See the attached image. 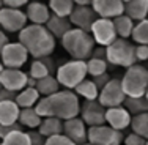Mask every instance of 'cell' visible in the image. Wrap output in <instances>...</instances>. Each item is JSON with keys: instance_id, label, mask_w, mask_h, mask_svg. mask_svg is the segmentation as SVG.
Returning <instances> with one entry per match:
<instances>
[{"instance_id": "obj_1", "label": "cell", "mask_w": 148, "mask_h": 145, "mask_svg": "<svg viewBox=\"0 0 148 145\" xmlns=\"http://www.w3.org/2000/svg\"><path fill=\"white\" fill-rule=\"evenodd\" d=\"M35 112L41 118L55 117L62 122L76 118L80 111V101L71 90H60L46 98H40L35 104Z\"/></svg>"}, {"instance_id": "obj_2", "label": "cell", "mask_w": 148, "mask_h": 145, "mask_svg": "<svg viewBox=\"0 0 148 145\" xmlns=\"http://www.w3.org/2000/svg\"><path fill=\"white\" fill-rule=\"evenodd\" d=\"M19 44L24 46L27 54L32 57H47L55 49V38L47 32L44 25H25L19 32Z\"/></svg>"}, {"instance_id": "obj_3", "label": "cell", "mask_w": 148, "mask_h": 145, "mask_svg": "<svg viewBox=\"0 0 148 145\" xmlns=\"http://www.w3.org/2000/svg\"><path fill=\"white\" fill-rule=\"evenodd\" d=\"M62 46L73 57V60L87 62L95 49V41L90 33L79 29H71L62 38Z\"/></svg>"}, {"instance_id": "obj_4", "label": "cell", "mask_w": 148, "mask_h": 145, "mask_svg": "<svg viewBox=\"0 0 148 145\" xmlns=\"http://www.w3.org/2000/svg\"><path fill=\"white\" fill-rule=\"evenodd\" d=\"M121 90L126 98H140L147 95L148 69L143 65H132L126 68L125 76L120 79Z\"/></svg>"}, {"instance_id": "obj_5", "label": "cell", "mask_w": 148, "mask_h": 145, "mask_svg": "<svg viewBox=\"0 0 148 145\" xmlns=\"http://www.w3.org/2000/svg\"><path fill=\"white\" fill-rule=\"evenodd\" d=\"M55 79H57L58 85H63L66 90H74L82 80L87 79V68L85 62H79V60H69V62L63 63L55 69Z\"/></svg>"}, {"instance_id": "obj_6", "label": "cell", "mask_w": 148, "mask_h": 145, "mask_svg": "<svg viewBox=\"0 0 148 145\" xmlns=\"http://www.w3.org/2000/svg\"><path fill=\"white\" fill-rule=\"evenodd\" d=\"M134 47H136V44H132L131 41L117 38L110 46L106 47V62H107V65L123 66V68H129V66L136 65Z\"/></svg>"}, {"instance_id": "obj_7", "label": "cell", "mask_w": 148, "mask_h": 145, "mask_svg": "<svg viewBox=\"0 0 148 145\" xmlns=\"http://www.w3.org/2000/svg\"><path fill=\"white\" fill-rule=\"evenodd\" d=\"M87 142L91 145H121L123 133L109 128L107 125L93 126L87 129Z\"/></svg>"}, {"instance_id": "obj_8", "label": "cell", "mask_w": 148, "mask_h": 145, "mask_svg": "<svg viewBox=\"0 0 148 145\" xmlns=\"http://www.w3.org/2000/svg\"><path fill=\"white\" fill-rule=\"evenodd\" d=\"M125 93L121 90L120 79H110L104 85V88L98 95V102L104 109H112V107H120L125 102Z\"/></svg>"}, {"instance_id": "obj_9", "label": "cell", "mask_w": 148, "mask_h": 145, "mask_svg": "<svg viewBox=\"0 0 148 145\" xmlns=\"http://www.w3.org/2000/svg\"><path fill=\"white\" fill-rule=\"evenodd\" d=\"M27 60H29V54L19 43H8L0 54V62L3 68L10 69H21Z\"/></svg>"}, {"instance_id": "obj_10", "label": "cell", "mask_w": 148, "mask_h": 145, "mask_svg": "<svg viewBox=\"0 0 148 145\" xmlns=\"http://www.w3.org/2000/svg\"><path fill=\"white\" fill-rule=\"evenodd\" d=\"M90 35L95 41V46L98 44L99 47H107L117 40V33H115L114 24H112L110 19L98 17L90 29Z\"/></svg>"}, {"instance_id": "obj_11", "label": "cell", "mask_w": 148, "mask_h": 145, "mask_svg": "<svg viewBox=\"0 0 148 145\" xmlns=\"http://www.w3.org/2000/svg\"><path fill=\"white\" fill-rule=\"evenodd\" d=\"M27 25V16L22 10H11L3 6L0 10V30L5 33H16Z\"/></svg>"}, {"instance_id": "obj_12", "label": "cell", "mask_w": 148, "mask_h": 145, "mask_svg": "<svg viewBox=\"0 0 148 145\" xmlns=\"http://www.w3.org/2000/svg\"><path fill=\"white\" fill-rule=\"evenodd\" d=\"M79 114H80V120L85 123L87 128L106 125L104 122L106 109L98 101H84V104H80Z\"/></svg>"}, {"instance_id": "obj_13", "label": "cell", "mask_w": 148, "mask_h": 145, "mask_svg": "<svg viewBox=\"0 0 148 145\" xmlns=\"http://www.w3.org/2000/svg\"><path fill=\"white\" fill-rule=\"evenodd\" d=\"M96 19H98V16L95 14V11L91 10L90 5H87V6L74 5L71 14L68 17L73 29H79L82 32H87V33H90V29Z\"/></svg>"}, {"instance_id": "obj_14", "label": "cell", "mask_w": 148, "mask_h": 145, "mask_svg": "<svg viewBox=\"0 0 148 145\" xmlns=\"http://www.w3.org/2000/svg\"><path fill=\"white\" fill-rule=\"evenodd\" d=\"M27 73H24L22 69H10L5 68L0 74V85L5 90L19 93L21 90H24L27 85Z\"/></svg>"}, {"instance_id": "obj_15", "label": "cell", "mask_w": 148, "mask_h": 145, "mask_svg": "<svg viewBox=\"0 0 148 145\" xmlns=\"http://www.w3.org/2000/svg\"><path fill=\"white\" fill-rule=\"evenodd\" d=\"M95 14L101 19H115L123 14V2L121 0H93L90 3Z\"/></svg>"}, {"instance_id": "obj_16", "label": "cell", "mask_w": 148, "mask_h": 145, "mask_svg": "<svg viewBox=\"0 0 148 145\" xmlns=\"http://www.w3.org/2000/svg\"><path fill=\"white\" fill-rule=\"evenodd\" d=\"M87 126L79 117L63 122V136H66L74 145H84L87 142Z\"/></svg>"}, {"instance_id": "obj_17", "label": "cell", "mask_w": 148, "mask_h": 145, "mask_svg": "<svg viewBox=\"0 0 148 145\" xmlns=\"http://www.w3.org/2000/svg\"><path fill=\"white\" fill-rule=\"evenodd\" d=\"M104 122L109 128L115 129V131H125L131 123V115L128 114L123 106L120 107H112V109H106L104 114Z\"/></svg>"}, {"instance_id": "obj_18", "label": "cell", "mask_w": 148, "mask_h": 145, "mask_svg": "<svg viewBox=\"0 0 148 145\" xmlns=\"http://www.w3.org/2000/svg\"><path fill=\"white\" fill-rule=\"evenodd\" d=\"M25 6L27 21H30L33 25H44L51 17V11L43 2H29Z\"/></svg>"}, {"instance_id": "obj_19", "label": "cell", "mask_w": 148, "mask_h": 145, "mask_svg": "<svg viewBox=\"0 0 148 145\" xmlns=\"http://www.w3.org/2000/svg\"><path fill=\"white\" fill-rule=\"evenodd\" d=\"M123 14L128 16L134 24L147 19L148 2L147 0H126L123 2Z\"/></svg>"}, {"instance_id": "obj_20", "label": "cell", "mask_w": 148, "mask_h": 145, "mask_svg": "<svg viewBox=\"0 0 148 145\" xmlns=\"http://www.w3.org/2000/svg\"><path fill=\"white\" fill-rule=\"evenodd\" d=\"M44 27L47 29V32L52 35L54 38L62 40L69 30L73 29V25L69 24L68 17H58V16H52L49 17V21L44 24Z\"/></svg>"}, {"instance_id": "obj_21", "label": "cell", "mask_w": 148, "mask_h": 145, "mask_svg": "<svg viewBox=\"0 0 148 145\" xmlns=\"http://www.w3.org/2000/svg\"><path fill=\"white\" fill-rule=\"evenodd\" d=\"M17 104L14 101H0V126H8L17 123L19 117Z\"/></svg>"}, {"instance_id": "obj_22", "label": "cell", "mask_w": 148, "mask_h": 145, "mask_svg": "<svg viewBox=\"0 0 148 145\" xmlns=\"http://www.w3.org/2000/svg\"><path fill=\"white\" fill-rule=\"evenodd\" d=\"M38 133H40L44 139L63 134V122L60 118H55V117L43 118L40 123V126H38Z\"/></svg>"}, {"instance_id": "obj_23", "label": "cell", "mask_w": 148, "mask_h": 145, "mask_svg": "<svg viewBox=\"0 0 148 145\" xmlns=\"http://www.w3.org/2000/svg\"><path fill=\"white\" fill-rule=\"evenodd\" d=\"M40 100V93L36 91V88H24L19 93L16 95L14 102L17 104L19 109H29V107H35V104Z\"/></svg>"}, {"instance_id": "obj_24", "label": "cell", "mask_w": 148, "mask_h": 145, "mask_svg": "<svg viewBox=\"0 0 148 145\" xmlns=\"http://www.w3.org/2000/svg\"><path fill=\"white\" fill-rule=\"evenodd\" d=\"M41 117L35 112L33 107H29V109H21L19 111V117H17V123L21 125V128H29V129H38L41 123Z\"/></svg>"}, {"instance_id": "obj_25", "label": "cell", "mask_w": 148, "mask_h": 145, "mask_svg": "<svg viewBox=\"0 0 148 145\" xmlns=\"http://www.w3.org/2000/svg\"><path fill=\"white\" fill-rule=\"evenodd\" d=\"M35 88H36V91L40 93V96L43 95V98L51 96V95L60 91V85H58L57 79H55L52 74H49V76L43 77V79L36 80V85H35Z\"/></svg>"}, {"instance_id": "obj_26", "label": "cell", "mask_w": 148, "mask_h": 145, "mask_svg": "<svg viewBox=\"0 0 148 145\" xmlns=\"http://www.w3.org/2000/svg\"><path fill=\"white\" fill-rule=\"evenodd\" d=\"M73 91H74V95H76L77 98L80 96V98H84L85 101H96L98 95H99V91H98L96 87H95V84L91 82V79L82 80V82L74 88Z\"/></svg>"}, {"instance_id": "obj_27", "label": "cell", "mask_w": 148, "mask_h": 145, "mask_svg": "<svg viewBox=\"0 0 148 145\" xmlns=\"http://www.w3.org/2000/svg\"><path fill=\"white\" fill-rule=\"evenodd\" d=\"M123 107L128 111V114L134 117L139 114H147L148 111V101H147V95L140 98H125Z\"/></svg>"}, {"instance_id": "obj_28", "label": "cell", "mask_w": 148, "mask_h": 145, "mask_svg": "<svg viewBox=\"0 0 148 145\" xmlns=\"http://www.w3.org/2000/svg\"><path fill=\"white\" fill-rule=\"evenodd\" d=\"M112 24H114L115 33H117V38H121V40H128L131 36V32L134 27V22L129 19L128 16L121 14L115 19H112Z\"/></svg>"}, {"instance_id": "obj_29", "label": "cell", "mask_w": 148, "mask_h": 145, "mask_svg": "<svg viewBox=\"0 0 148 145\" xmlns=\"http://www.w3.org/2000/svg\"><path fill=\"white\" fill-rule=\"evenodd\" d=\"M47 8H49V11H52V16L69 17L74 8V3H73V0H51Z\"/></svg>"}, {"instance_id": "obj_30", "label": "cell", "mask_w": 148, "mask_h": 145, "mask_svg": "<svg viewBox=\"0 0 148 145\" xmlns=\"http://www.w3.org/2000/svg\"><path fill=\"white\" fill-rule=\"evenodd\" d=\"M131 38L136 46H147L148 44V21L143 19L140 22H136L131 32Z\"/></svg>"}, {"instance_id": "obj_31", "label": "cell", "mask_w": 148, "mask_h": 145, "mask_svg": "<svg viewBox=\"0 0 148 145\" xmlns=\"http://www.w3.org/2000/svg\"><path fill=\"white\" fill-rule=\"evenodd\" d=\"M129 126L132 129V134L147 139V136H148V114H139V115L131 117Z\"/></svg>"}, {"instance_id": "obj_32", "label": "cell", "mask_w": 148, "mask_h": 145, "mask_svg": "<svg viewBox=\"0 0 148 145\" xmlns=\"http://www.w3.org/2000/svg\"><path fill=\"white\" fill-rule=\"evenodd\" d=\"M85 68H87V74H90L91 77H98L103 76V74L107 73V62L106 60H99V58H88L85 62Z\"/></svg>"}, {"instance_id": "obj_33", "label": "cell", "mask_w": 148, "mask_h": 145, "mask_svg": "<svg viewBox=\"0 0 148 145\" xmlns=\"http://www.w3.org/2000/svg\"><path fill=\"white\" fill-rule=\"evenodd\" d=\"M0 145H30V140L25 131H14L6 136Z\"/></svg>"}, {"instance_id": "obj_34", "label": "cell", "mask_w": 148, "mask_h": 145, "mask_svg": "<svg viewBox=\"0 0 148 145\" xmlns=\"http://www.w3.org/2000/svg\"><path fill=\"white\" fill-rule=\"evenodd\" d=\"M49 74H51V73H49V69L46 68L40 60H33L32 65H30V71H29L27 76L32 77V79H35V80H40V79H43V77L49 76Z\"/></svg>"}, {"instance_id": "obj_35", "label": "cell", "mask_w": 148, "mask_h": 145, "mask_svg": "<svg viewBox=\"0 0 148 145\" xmlns=\"http://www.w3.org/2000/svg\"><path fill=\"white\" fill-rule=\"evenodd\" d=\"M44 145H74V144H73L66 136L58 134V136H54V137H49V139H46Z\"/></svg>"}, {"instance_id": "obj_36", "label": "cell", "mask_w": 148, "mask_h": 145, "mask_svg": "<svg viewBox=\"0 0 148 145\" xmlns=\"http://www.w3.org/2000/svg\"><path fill=\"white\" fill-rule=\"evenodd\" d=\"M134 57H136V62H145L148 58V44L147 46H136L134 47Z\"/></svg>"}, {"instance_id": "obj_37", "label": "cell", "mask_w": 148, "mask_h": 145, "mask_svg": "<svg viewBox=\"0 0 148 145\" xmlns=\"http://www.w3.org/2000/svg\"><path fill=\"white\" fill-rule=\"evenodd\" d=\"M125 145H148L147 144V139H143V137L140 136H136V134H128V136L125 137Z\"/></svg>"}, {"instance_id": "obj_38", "label": "cell", "mask_w": 148, "mask_h": 145, "mask_svg": "<svg viewBox=\"0 0 148 145\" xmlns=\"http://www.w3.org/2000/svg\"><path fill=\"white\" fill-rule=\"evenodd\" d=\"M14 131H22L19 123H14V125H8V126H0V139H5L6 136H10L11 133H14Z\"/></svg>"}, {"instance_id": "obj_39", "label": "cell", "mask_w": 148, "mask_h": 145, "mask_svg": "<svg viewBox=\"0 0 148 145\" xmlns=\"http://www.w3.org/2000/svg\"><path fill=\"white\" fill-rule=\"evenodd\" d=\"M5 8H11V10H21L22 6H25L29 2L25 0H2Z\"/></svg>"}, {"instance_id": "obj_40", "label": "cell", "mask_w": 148, "mask_h": 145, "mask_svg": "<svg viewBox=\"0 0 148 145\" xmlns=\"http://www.w3.org/2000/svg\"><path fill=\"white\" fill-rule=\"evenodd\" d=\"M27 136H29L30 145H44V142H46V139L38 131H30V133H27Z\"/></svg>"}, {"instance_id": "obj_41", "label": "cell", "mask_w": 148, "mask_h": 145, "mask_svg": "<svg viewBox=\"0 0 148 145\" xmlns=\"http://www.w3.org/2000/svg\"><path fill=\"white\" fill-rule=\"evenodd\" d=\"M109 80H110V77H109V74L106 73V74H103V76H98V77H93V79H91V82L95 84V87L98 88V91H101L104 88V85L106 84L109 82Z\"/></svg>"}, {"instance_id": "obj_42", "label": "cell", "mask_w": 148, "mask_h": 145, "mask_svg": "<svg viewBox=\"0 0 148 145\" xmlns=\"http://www.w3.org/2000/svg\"><path fill=\"white\" fill-rule=\"evenodd\" d=\"M16 95L17 93H14V91H10V90L2 88V90H0V101H14Z\"/></svg>"}, {"instance_id": "obj_43", "label": "cell", "mask_w": 148, "mask_h": 145, "mask_svg": "<svg viewBox=\"0 0 148 145\" xmlns=\"http://www.w3.org/2000/svg\"><path fill=\"white\" fill-rule=\"evenodd\" d=\"M91 58H99V60H106V47H99V46H95L93 52L90 55Z\"/></svg>"}, {"instance_id": "obj_44", "label": "cell", "mask_w": 148, "mask_h": 145, "mask_svg": "<svg viewBox=\"0 0 148 145\" xmlns=\"http://www.w3.org/2000/svg\"><path fill=\"white\" fill-rule=\"evenodd\" d=\"M36 60H40L41 63L46 66V68L49 69V73H52L55 69V65H54V60H52L51 55H47V57H41V58H36Z\"/></svg>"}, {"instance_id": "obj_45", "label": "cell", "mask_w": 148, "mask_h": 145, "mask_svg": "<svg viewBox=\"0 0 148 145\" xmlns=\"http://www.w3.org/2000/svg\"><path fill=\"white\" fill-rule=\"evenodd\" d=\"M10 41H8V36H6V33H3L2 30H0V54H2V51H3V47H5L6 44H8Z\"/></svg>"}, {"instance_id": "obj_46", "label": "cell", "mask_w": 148, "mask_h": 145, "mask_svg": "<svg viewBox=\"0 0 148 145\" xmlns=\"http://www.w3.org/2000/svg\"><path fill=\"white\" fill-rule=\"evenodd\" d=\"M3 69H5V68H3V65H2V62H0V74H2V71H3Z\"/></svg>"}, {"instance_id": "obj_47", "label": "cell", "mask_w": 148, "mask_h": 145, "mask_svg": "<svg viewBox=\"0 0 148 145\" xmlns=\"http://www.w3.org/2000/svg\"><path fill=\"white\" fill-rule=\"evenodd\" d=\"M3 8V3H2V0H0V10H2Z\"/></svg>"}, {"instance_id": "obj_48", "label": "cell", "mask_w": 148, "mask_h": 145, "mask_svg": "<svg viewBox=\"0 0 148 145\" xmlns=\"http://www.w3.org/2000/svg\"><path fill=\"white\" fill-rule=\"evenodd\" d=\"M84 145H91V144H88V142H85V144H84Z\"/></svg>"}, {"instance_id": "obj_49", "label": "cell", "mask_w": 148, "mask_h": 145, "mask_svg": "<svg viewBox=\"0 0 148 145\" xmlns=\"http://www.w3.org/2000/svg\"><path fill=\"white\" fill-rule=\"evenodd\" d=\"M0 90H2V85H0Z\"/></svg>"}]
</instances>
